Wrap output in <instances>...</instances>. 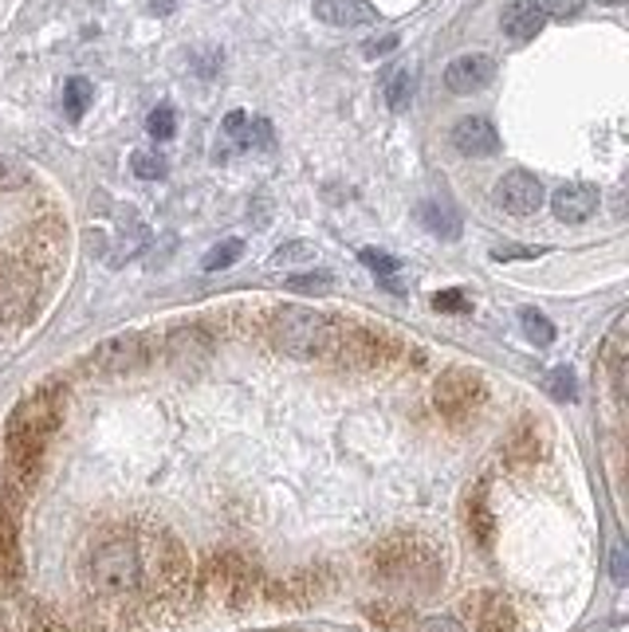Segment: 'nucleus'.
Here are the masks:
<instances>
[{
  "mask_svg": "<svg viewBox=\"0 0 629 632\" xmlns=\"http://www.w3.org/2000/svg\"><path fill=\"white\" fill-rule=\"evenodd\" d=\"M60 413H63L60 385H43V389H36L32 397H24L21 405H16V413L9 417V437L4 440H9V459L21 480H32V476H36L43 444H48V437H52L55 425H60Z\"/></svg>",
  "mask_w": 629,
  "mask_h": 632,
  "instance_id": "f257e3e1",
  "label": "nucleus"
},
{
  "mask_svg": "<svg viewBox=\"0 0 629 632\" xmlns=\"http://www.w3.org/2000/svg\"><path fill=\"white\" fill-rule=\"evenodd\" d=\"M370 573L393 585L433 590L441 582V554L417 534H390L370 551Z\"/></svg>",
  "mask_w": 629,
  "mask_h": 632,
  "instance_id": "f03ea898",
  "label": "nucleus"
},
{
  "mask_svg": "<svg viewBox=\"0 0 629 632\" xmlns=\"http://www.w3.org/2000/svg\"><path fill=\"white\" fill-rule=\"evenodd\" d=\"M342 334V323L315 306H284L272 318V342L291 357H327Z\"/></svg>",
  "mask_w": 629,
  "mask_h": 632,
  "instance_id": "7ed1b4c3",
  "label": "nucleus"
},
{
  "mask_svg": "<svg viewBox=\"0 0 629 632\" xmlns=\"http://www.w3.org/2000/svg\"><path fill=\"white\" fill-rule=\"evenodd\" d=\"M142 582V558L130 539H106L87 561V585L99 597H126Z\"/></svg>",
  "mask_w": 629,
  "mask_h": 632,
  "instance_id": "20e7f679",
  "label": "nucleus"
},
{
  "mask_svg": "<svg viewBox=\"0 0 629 632\" xmlns=\"http://www.w3.org/2000/svg\"><path fill=\"white\" fill-rule=\"evenodd\" d=\"M480 401H485V385H480V378L468 374V369H449V374H441L433 385L437 413L449 420H468L476 408H480Z\"/></svg>",
  "mask_w": 629,
  "mask_h": 632,
  "instance_id": "39448f33",
  "label": "nucleus"
},
{
  "mask_svg": "<svg viewBox=\"0 0 629 632\" xmlns=\"http://www.w3.org/2000/svg\"><path fill=\"white\" fill-rule=\"evenodd\" d=\"M393 354H398V346H393L386 334H374V330H351V327H342L339 342H335V350H330V357H335L339 366H354V369L382 366V362H390Z\"/></svg>",
  "mask_w": 629,
  "mask_h": 632,
  "instance_id": "423d86ee",
  "label": "nucleus"
},
{
  "mask_svg": "<svg viewBox=\"0 0 629 632\" xmlns=\"http://www.w3.org/2000/svg\"><path fill=\"white\" fill-rule=\"evenodd\" d=\"M205 585H209V590H217L221 597H225V602L244 605L248 597H252L256 573H252V566H248L244 558H237V554H221V558L209 561Z\"/></svg>",
  "mask_w": 629,
  "mask_h": 632,
  "instance_id": "0eeeda50",
  "label": "nucleus"
},
{
  "mask_svg": "<svg viewBox=\"0 0 629 632\" xmlns=\"http://www.w3.org/2000/svg\"><path fill=\"white\" fill-rule=\"evenodd\" d=\"M36 279L16 260H0V323H16L32 311Z\"/></svg>",
  "mask_w": 629,
  "mask_h": 632,
  "instance_id": "6e6552de",
  "label": "nucleus"
},
{
  "mask_svg": "<svg viewBox=\"0 0 629 632\" xmlns=\"http://www.w3.org/2000/svg\"><path fill=\"white\" fill-rule=\"evenodd\" d=\"M492 197H495V204L512 216H531V213H539V204L548 201L543 181H539L536 174H527V169H512V174L500 177Z\"/></svg>",
  "mask_w": 629,
  "mask_h": 632,
  "instance_id": "1a4fd4ad",
  "label": "nucleus"
},
{
  "mask_svg": "<svg viewBox=\"0 0 629 632\" xmlns=\"http://www.w3.org/2000/svg\"><path fill=\"white\" fill-rule=\"evenodd\" d=\"M146 362V342L138 334H114L106 338L103 346L87 357L91 374H126V369H138Z\"/></svg>",
  "mask_w": 629,
  "mask_h": 632,
  "instance_id": "9d476101",
  "label": "nucleus"
},
{
  "mask_svg": "<svg viewBox=\"0 0 629 632\" xmlns=\"http://www.w3.org/2000/svg\"><path fill=\"white\" fill-rule=\"evenodd\" d=\"M495 79V60L485 51H465L444 67V87L453 94H476Z\"/></svg>",
  "mask_w": 629,
  "mask_h": 632,
  "instance_id": "9b49d317",
  "label": "nucleus"
},
{
  "mask_svg": "<svg viewBox=\"0 0 629 632\" xmlns=\"http://www.w3.org/2000/svg\"><path fill=\"white\" fill-rule=\"evenodd\" d=\"M602 193L590 181H570L563 185L555 197H551V213L563 220V225H587L590 216L599 213Z\"/></svg>",
  "mask_w": 629,
  "mask_h": 632,
  "instance_id": "f8f14e48",
  "label": "nucleus"
},
{
  "mask_svg": "<svg viewBox=\"0 0 629 632\" xmlns=\"http://www.w3.org/2000/svg\"><path fill=\"white\" fill-rule=\"evenodd\" d=\"M468 624L473 632H512L516 629V612L507 605V597L500 593H473L465 602Z\"/></svg>",
  "mask_w": 629,
  "mask_h": 632,
  "instance_id": "ddd939ff",
  "label": "nucleus"
},
{
  "mask_svg": "<svg viewBox=\"0 0 629 632\" xmlns=\"http://www.w3.org/2000/svg\"><path fill=\"white\" fill-rule=\"evenodd\" d=\"M453 150L465 157H492V153H500V130L485 114H468L453 126Z\"/></svg>",
  "mask_w": 629,
  "mask_h": 632,
  "instance_id": "4468645a",
  "label": "nucleus"
},
{
  "mask_svg": "<svg viewBox=\"0 0 629 632\" xmlns=\"http://www.w3.org/2000/svg\"><path fill=\"white\" fill-rule=\"evenodd\" d=\"M543 448H548V440H543V425H539L536 417H524L516 429H512V437H507L504 459L512 464V468H531V464L543 456Z\"/></svg>",
  "mask_w": 629,
  "mask_h": 632,
  "instance_id": "2eb2a0df",
  "label": "nucleus"
},
{
  "mask_svg": "<svg viewBox=\"0 0 629 632\" xmlns=\"http://www.w3.org/2000/svg\"><path fill=\"white\" fill-rule=\"evenodd\" d=\"M315 21L330 28H362V24H378V9L370 0H315Z\"/></svg>",
  "mask_w": 629,
  "mask_h": 632,
  "instance_id": "dca6fc26",
  "label": "nucleus"
},
{
  "mask_svg": "<svg viewBox=\"0 0 629 632\" xmlns=\"http://www.w3.org/2000/svg\"><path fill=\"white\" fill-rule=\"evenodd\" d=\"M504 36H512V40H536L539 31H543V24H548V12H543V4H536V0H516V4H507L504 9Z\"/></svg>",
  "mask_w": 629,
  "mask_h": 632,
  "instance_id": "f3484780",
  "label": "nucleus"
},
{
  "mask_svg": "<svg viewBox=\"0 0 629 632\" xmlns=\"http://www.w3.org/2000/svg\"><path fill=\"white\" fill-rule=\"evenodd\" d=\"M465 522H468V534H473L480 546H492L495 539V519H492V507H488V495L485 488L468 491L465 500Z\"/></svg>",
  "mask_w": 629,
  "mask_h": 632,
  "instance_id": "a211bd4d",
  "label": "nucleus"
},
{
  "mask_svg": "<svg viewBox=\"0 0 629 632\" xmlns=\"http://www.w3.org/2000/svg\"><path fill=\"white\" fill-rule=\"evenodd\" d=\"M417 216H422V225L433 236H441V240H456V236H461V213H456L449 201H425L422 208H417Z\"/></svg>",
  "mask_w": 629,
  "mask_h": 632,
  "instance_id": "6ab92c4d",
  "label": "nucleus"
},
{
  "mask_svg": "<svg viewBox=\"0 0 629 632\" xmlns=\"http://www.w3.org/2000/svg\"><path fill=\"white\" fill-rule=\"evenodd\" d=\"M626 318H618V327L609 334V346H606V366H609V378H614V397H626Z\"/></svg>",
  "mask_w": 629,
  "mask_h": 632,
  "instance_id": "aec40b11",
  "label": "nucleus"
},
{
  "mask_svg": "<svg viewBox=\"0 0 629 632\" xmlns=\"http://www.w3.org/2000/svg\"><path fill=\"white\" fill-rule=\"evenodd\" d=\"M240 255H244V240H240V236H228V240H221L217 248H209L201 267H205V271H225V267L237 264Z\"/></svg>",
  "mask_w": 629,
  "mask_h": 632,
  "instance_id": "412c9836",
  "label": "nucleus"
},
{
  "mask_svg": "<svg viewBox=\"0 0 629 632\" xmlns=\"http://www.w3.org/2000/svg\"><path fill=\"white\" fill-rule=\"evenodd\" d=\"M91 99H95L91 79H83V75L67 79V87H63V106H67V118H83L87 106H91Z\"/></svg>",
  "mask_w": 629,
  "mask_h": 632,
  "instance_id": "4be33fe9",
  "label": "nucleus"
},
{
  "mask_svg": "<svg viewBox=\"0 0 629 632\" xmlns=\"http://www.w3.org/2000/svg\"><path fill=\"white\" fill-rule=\"evenodd\" d=\"M413 72L410 67H398V72L386 79V102H390V111H405L413 99Z\"/></svg>",
  "mask_w": 629,
  "mask_h": 632,
  "instance_id": "5701e85b",
  "label": "nucleus"
},
{
  "mask_svg": "<svg viewBox=\"0 0 629 632\" xmlns=\"http://www.w3.org/2000/svg\"><path fill=\"white\" fill-rule=\"evenodd\" d=\"M374 624H382L386 632H413V612L405 605H374L370 609Z\"/></svg>",
  "mask_w": 629,
  "mask_h": 632,
  "instance_id": "b1692460",
  "label": "nucleus"
},
{
  "mask_svg": "<svg viewBox=\"0 0 629 632\" xmlns=\"http://www.w3.org/2000/svg\"><path fill=\"white\" fill-rule=\"evenodd\" d=\"M130 169H135L138 181H162V177L169 174V165H165L162 153H150V150H138L135 157H130Z\"/></svg>",
  "mask_w": 629,
  "mask_h": 632,
  "instance_id": "393cba45",
  "label": "nucleus"
},
{
  "mask_svg": "<svg viewBox=\"0 0 629 632\" xmlns=\"http://www.w3.org/2000/svg\"><path fill=\"white\" fill-rule=\"evenodd\" d=\"M330 287H335L330 271H303V276L288 279V291H295V295H327Z\"/></svg>",
  "mask_w": 629,
  "mask_h": 632,
  "instance_id": "a878e982",
  "label": "nucleus"
},
{
  "mask_svg": "<svg viewBox=\"0 0 629 632\" xmlns=\"http://www.w3.org/2000/svg\"><path fill=\"white\" fill-rule=\"evenodd\" d=\"M519 327H524V334L531 338L536 346H551V342H555V327H551L539 311H519Z\"/></svg>",
  "mask_w": 629,
  "mask_h": 632,
  "instance_id": "bb28decb",
  "label": "nucleus"
},
{
  "mask_svg": "<svg viewBox=\"0 0 629 632\" xmlns=\"http://www.w3.org/2000/svg\"><path fill=\"white\" fill-rule=\"evenodd\" d=\"M548 393L555 401H575L578 397V381H575V369L570 366H555L548 374Z\"/></svg>",
  "mask_w": 629,
  "mask_h": 632,
  "instance_id": "cd10ccee",
  "label": "nucleus"
},
{
  "mask_svg": "<svg viewBox=\"0 0 629 632\" xmlns=\"http://www.w3.org/2000/svg\"><path fill=\"white\" fill-rule=\"evenodd\" d=\"M307 260H315V244H307V240H291V244H284V248L272 252V267L307 264Z\"/></svg>",
  "mask_w": 629,
  "mask_h": 632,
  "instance_id": "c85d7f7f",
  "label": "nucleus"
},
{
  "mask_svg": "<svg viewBox=\"0 0 629 632\" xmlns=\"http://www.w3.org/2000/svg\"><path fill=\"white\" fill-rule=\"evenodd\" d=\"M362 264L370 267L374 276L382 279V283H390V287H398L393 283V276H398V271H402V264H398V260H393V255H386V252H374V248H366V252H362Z\"/></svg>",
  "mask_w": 629,
  "mask_h": 632,
  "instance_id": "c756f323",
  "label": "nucleus"
},
{
  "mask_svg": "<svg viewBox=\"0 0 629 632\" xmlns=\"http://www.w3.org/2000/svg\"><path fill=\"white\" fill-rule=\"evenodd\" d=\"M146 130H150V138H158V142H169V138H174V130H177L174 106H158V111L150 114Z\"/></svg>",
  "mask_w": 629,
  "mask_h": 632,
  "instance_id": "7c9ffc66",
  "label": "nucleus"
},
{
  "mask_svg": "<svg viewBox=\"0 0 629 632\" xmlns=\"http://www.w3.org/2000/svg\"><path fill=\"white\" fill-rule=\"evenodd\" d=\"M24 181H28V169H24L16 157H4V153H0V189H21Z\"/></svg>",
  "mask_w": 629,
  "mask_h": 632,
  "instance_id": "2f4dec72",
  "label": "nucleus"
},
{
  "mask_svg": "<svg viewBox=\"0 0 629 632\" xmlns=\"http://www.w3.org/2000/svg\"><path fill=\"white\" fill-rule=\"evenodd\" d=\"M433 306L441 311V315H465V311H473V303L465 299V291H437Z\"/></svg>",
  "mask_w": 629,
  "mask_h": 632,
  "instance_id": "473e14b6",
  "label": "nucleus"
},
{
  "mask_svg": "<svg viewBox=\"0 0 629 632\" xmlns=\"http://www.w3.org/2000/svg\"><path fill=\"white\" fill-rule=\"evenodd\" d=\"M244 146L248 150H272V126L264 118H252L244 134Z\"/></svg>",
  "mask_w": 629,
  "mask_h": 632,
  "instance_id": "72a5a7b5",
  "label": "nucleus"
},
{
  "mask_svg": "<svg viewBox=\"0 0 629 632\" xmlns=\"http://www.w3.org/2000/svg\"><path fill=\"white\" fill-rule=\"evenodd\" d=\"M582 9H587V0H548V4H543V12L555 16V21H575Z\"/></svg>",
  "mask_w": 629,
  "mask_h": 632,
  "instance_id": "f704fd0d",
  "label": "nucleus"
},
{
  "mask_svg": "<svg viewBox=\"0 0 629 632\" xmlns=\"http://www.w3.org/2000/svg\"><path fill=\"white\" fill-rule=\"evenodd\" d=\"M413 632H465V629L453 617H425L422 624H413Z\"/></svg>",
  "mask_w": 629,
  "mask_h": 632,
  "instance_id": "c9c22d12",
  "label": "nucleus"
},
{
  "mask_svg": "<svg viewBox=\"0 0 629 632\" xmlns=\"http://www.w3.org/2000/svg\"><path fill=\"white\" fill-rule=\"evenodd\" d=\"M248 123H252V118H248L244 111H232V114H228V118H225V134H228V138H237V142L244 146Z\"/></svg>",
  "mask_w": 629,
  "mask_h": 632,
  "instance_id": "e433bc0d",
  "label": "nucleus"
},
{
  "mask_svg": "<svg viewBox=\"0 0 629 632\" xmlns=\"http://www.w3.org/2000/svg\"><path fill=\"white\" fill-rule=\"evenodd\" d=\"M393 48H398V36H382V40H370L362 51H366L370 60H378V55H386V51H393Z\"/></svg>",
  "mask_w": 629,
  "mask_h": 632,
  "instance_id": "4c0bfd02",
  "label": "nucleus"
},
{
  "mask_svg": "<svg viewBox=\"0 0 629 632\" xmlns=\"http://www.w3.org/2000/svg\"><path fill=\"white\" fill-rule=\"evenodd\" d=\"M527 255H539L536 248H495L492 260H527Z\"/></svg>",
  "mask_w": 629,
  "mask_h": 632,
  "instance_id": "58836bf2",
  "label": "nucleus"
},
{
  "mask_svg": "<svg viewBox=\"0 0 629 632\" xmlns=\"http://www.w3.org/2000/svg\"><path fill=\"white\" fill-rule=\"evenodd\" d=\"M599 4H609V9H618V4H626V0H599Z\"/></svg>",
  "mask_w": 629,
  "mask_h": 632,
  "instance_id": "ea45409f",
  "label": "nucleus"
}]
</instances>
